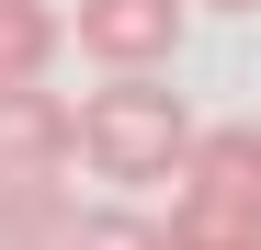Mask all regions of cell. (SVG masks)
<instances>
[{"label": "cell", "mask_w": 261, "mask_h": 250, "mask_svg": "<svg viewBox=\"0 0 261 250\" xmlns=\"http://www.w3.org/2000/svg\"><path fill=\"white\" fill-rule=\"evenodd\" d=\"M182 148H193V103L170 91L159 68H102V91L68 114V159H80L91 182H114V193L170 182Z\"/></svg>", "instance_id": "obj_1"}, {"label": "cell", "mask_w": 261, "mask_h": 250, "mask_svg": "<svg viewBox=\"0 0 261 250\" xmlns=\"http://www.w3.org/2000/svg\"><path fill=\"white\" fill-rule=\"evenodd\" d=\"M159 250H261V125H193L159 205Z\"/></svg>", "instance_id": "obj_2"}, {"label": "cell", "mask_w": 261, "mask_h": 250, "mask_svg": "<svg viewBox=\"0 0 261 250\" xmlns=\"http://www.w3.org/2000/svg\"><path fill=\"white\" fill-rule=\"evenodd\" d=\"M182 23H193V0H80V12H68V46L91 68H170Z\"/></svg>", "instance_id": "obj_3"}, {"label": "cell", "mask_w": 261, "mask_h": 250, "mask_svg": "<svg viewBox=\"0 0 261 250\" xmlns=\"http://www.w3.org/2000/svg\"><path fill=\"white\" fill-rule=\"evenodd\" d=\"M57 171H68V103L46 80L0 91V182H57Z\"/></svg>", "instance_id": "obj_4"}, {"label": "cell", "mask_w": 261, "mask_h": 250, "mask_svg": "<svg viewBox=\"0 0 261 250\" xmlns=\"http://www.w3.org/2000/svg\"><path fill=\"white\" fill-rule=\"evenodd\" d=\"M68 57V23L46 0H0V91H23V80H46Z\"/></svg>", "instance_id": "obj_5"}, {"label": "cell", "mask_w": 261, "mask_h": 250, "mask_svg": "<svg viewBox=\"0 0 261 250\" xmlns=\"http://www.w3.org/2000/svg\"><path fill=\"white\" fill-rule=\"evenodd\" d=\"M57 228H68L57 182H0V250H57Z\"/></svg>", "instance_id": "obj_6"}, {"label": "cell", "mask_w": 261, "mask_h": 250, "mask_svg": "<svg viewBox=\"0 0 261 250\" xmlns=\"http://www.w3.org/2000/svg\"><path fill=\"white\" fill-rule=\"evenodd\" d=\"M57 250H159V216H137V205H80L57 228Z\"/></svg>", "instance_id": "obj_7"}, {"label": "cell", "mask_w": 261, "mask_h": 250, "mask_svg": "<svg viewBox=\"0 0 261 250\" xmlns=\"http://www.w3.org/2000/svg\"><path fill=\"white\" fill-rule=\"evenodd\" d=\"M204 12H261V0H204Z\"/></svg>", "instance_id": "obj_8"}]
</instances>
